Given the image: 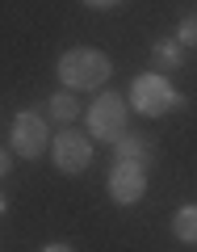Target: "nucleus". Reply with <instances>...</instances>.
<instances>
[{
	"label": "nucleus",
	"instance_id": "f03ea898",
	"mask_svg": "<svg viewBox=\"0 0 197 252\" xmlns=\"http://www.w3.org/2000/svg\"><path fill=\"white\" fill-rule=\"evenodd\" d=\"M185 105V97L176 93V84L168 80L164 72H143L130 80V109L143 118H164L172 109Z\"/></svg>",
	"mask_w": 197,
	"mask_h": 252
},
{
	"label": "nucleus",
	"instance_id": "6e6552de",
	"mask_svg": "<svg viewBox=\"0 0 197 252\" xmlns=\"http://www.w3.org/2000/svg\"><path fill=\"white\" fill-rule=\"evenodd\" d=\"M42 114L51 118V126H72L76 118H80V101H76L72 89H59V93H51V101H46Z\"/></svg>",
	"mask_w": 197,
	"mask_h": 252
},
{
	"label": "nucleus",
	"instance_id": "7ed1b4c3",
	"mask_svg": "<svg viewBox=\"0 0 197 252\" xmlns=\"http://www.w3.org/2000/svg\"><path fill=\"white\" fill-rule=\"evenodd\" d=\"M84 118H88V135L97 139V143H117V139L130 130V105H126L122 93H101L97 101H92L88 109H84Z\"/></svg>",
	"mask_w": 197,
	"mask_h": 252
},
{
	"label": "nucleus",
	"instance_id": "f257e3e1",
	"mask_svg": "<svg viewBox=\"0 0 197 252\" xmlns=\"http://www.w3.org/2000/svg\"><path fill=\"white\" fill-rule=\"evenodd\" d=\"M55 72H59L63 89L84 93V89H101V84H109V76H113V63H109V55L97 51V46H72V51H63V55H59Z\"/></svg>",
	"mask_w": 197,
	"mask_h": 252
},
{
	"label": "nucleus",
	"instance_id": "1a4fd4ad",
	"mask_svg": "<svg viewBox=\"0 0 197 252\" xmlns=\"http://www.w3.org/2000/svg\"><path fill=\"white\" fill-rule=\"evenodd\" d=\"M151 63H155V72H176L180 63H185V46L176 42V38H160V42H151Z\"/></svg>",
	"mask_w": 197,
	"mask_h": 252
},
{
	"label": "nucleus",
	"instance_id": "20e7f679",
	"mask_svg": "<svg viewBox=\"0 0 197 252\" xmlns=\"http://www.w3.org/2000/svg\"><path fill=\"white\" fill-rule=\"evenodd\" d=\"M51 118L38 109H21L9 126V152L21 160H38L42 152H51Z\"/></svg>",
	"mask_w": 197,
	"mask_h": 252
},
{
	"label": "nucleus",
	"instance_id": "0eeeda50",
	"mask_svg": "<svg viewBox=\"0 0 197 252\" xmlns=\"http://www.w3.org/2000/svg\"><path fill=\"white\" fill-rule=\"evenodd\" d=\"M151 156H155V147H151V139L147 135H135V130H126L122 139L113 143V160H126V164H151Z\"/></svg>",
	"mask_w": 197,
	"mask_h": 252
},
{
	"label": "nucleus",
	"instance_id": "39448f33",
	"mask_svg": "<svg viewBox=\"0 0 197 252\" xmlns=\"http://www.w3.org/2000/svg\"><path fill=\"white\" fill-rule=\"evenodd\" d=\"M51 164L63 177H80L92 164V135L88 130H72V126H59V135L51 139Z\"/></svg>",
	"mask_w": 197,
	"mask_h": 252
},
{
	"label": "nucleus",
	"instance_id": "9b49d317",
	"mask_svg": "<svg viewBox=\"0 0 197 252\" xmlns=\"http://www.w3.org/2000/svg\"><path fill=\"white\" fill-rule=\"evenodd\" d=\"M176 42H180V46H197V9L180 17V26H176Z\"/></svg>",
	"mask_w": 197,
	"mask_h": 252
},
{
	"label": "nucleus",
	"instance_id": "9d476101",
	"mask_svg": "<svg viewBox=\"0 0 197 252\" xmlns=\"http://www.w3.org/2000/svg\"><path fill=\"white\" fill-rule=\"evenodd\" d=\"M172 235L180 244H197V202H189V206H180L172 215Z\"/></svg>",
	"mask_w": 197,
	"mask_h": 252
},
{
	"label": "nucleus",
	"instance_id": "ddd939ff",
	"mask_svg": "<svg viewBox=\"0 0 197 252\" xmlns=\"http://www.w3.org/2000/svg\"><path fill=\"white\" fill-rule=\"evenodd\" d=\"M9 172H13V152H9V147H0V181L9 177Z\"/></svg>",
	"mask_w": 197,
	"mask_h": 252
},
{
	"label": "nucleus",
	"instance_id": "4468645a",
	"mask_svg": "<svg viewBox=\"0 0 197 252\" xmlns=\"http://www.w3.org/2000/svg\"><path fill=\"white\" fill-rule=\"evenodd\" d=\"M42 252H76V248H72V244H46Z\"/></svg>",
	"mask_w": 197,
	"mask_h": 252
},
{
	"label": "nucleus",
	"instance_id": "423d86ee",
	"mask_svg": "<svg viewBox=\"0 0 197 252\" xmlns=\"http://www.w3.org/2000/svg\"><path fill=\"white\" fill-rule=\"evenodd\" d=\"M105 189H109V198H113L117 206H139V202L147 198V168L143 164L113 160V168H109V177H105Z\"/></svg>",
	"mask_w": 197,
	"mask_h": 252
},
{
	"label": "nucleus",
	"instance_id": "f8f14e48",
	"mask_svg": "<svg viewBox=\"0 0 197 252\" xmlns=\"http://www.w3.org/2000/svg\"><path fill=\"white\" fill-rule=\"evenodd\" d=\"M84 9H97V13H105V9H117L122 0H80Z\"/></svg>",
	"mask_w": 197,
	"mask_h": 252
},
{
	"label": "nucleus",
	"instance_id": "2eb2a0df",
	"mask_svg": "<svg viewBox=\"0 0 197 252\" xmlns=\"http://www.w3.org/2000/svg\"><path fill=\"white\" fill-rule=\"evenodd\" d=\"M9 215V198H4V193H0V219Z\"/></svg>",
	"mask_w": 197,
	"mask_h": 252
}]
</instances>
